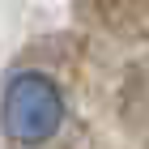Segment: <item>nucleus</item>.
Segmentation results:
<instances>
[{"mask_svg": "<svg viewBox=\"0 0 149 149\" xmlns=\"http://www.w3.org/2000/svg\"><path fill=\"white\" fill-rule=\"evenodd\" d=\"M68 111V94L51 72L43 68H22L4 81L0 94V128L17 149H30L38 141H47L60 128Z\"/></svg>", "mask_w": 149, "mask_h": 149, "instance_id": "nucleus-1", "label": "nucleus"}, {"mask_svg": "<svg viewBox=\"0 0 149 149\" xmlns=\"http://www.w3.org/2000/svg\"><path fill=\"white\" fill-rule=\"evenodd\" d=\"M98 26L111 30V38L132 47V56L149 60V0H81Z\"/></svg>", "mask_w": 149, "mask_h": 149, "instance_id": "nucleus-2", "label": "nucleus"}]
</instances>
